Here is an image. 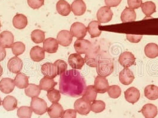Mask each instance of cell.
<instances>
[{
    "label": "cell",
    "instance_id": "9a60e30c",
    "mask_svg": "<svg viewBox=\"0 0 158 118\" xmlns=\"http://www.w3.org/2000/svg\"><path fill=\"white\" fill-rule=\"evenodd\" d=\"M15 37L11 32L5 31L0 33V45L4 47L10 48L14 44Z\"/></svg>",
    "mask_w": 158,
    "mask_h": 118
},
{
    "label": "cell",
    "instance_id": "ba28073f",
    "mask_svg": "<svg viewBox=\"0 0 158 118\" xmlns=\"http://www.w3.org/2000/svg\"><path fill=\"white\" fill-rule=\"evenodd\" d=\"M97 19L100 23L105 24L110 22L113 16V13L110 7L103 6L99 8L97 12Z\"/></svg>",
    "mask_w": 158,
    "mask_h": 118
},
{
    "label": "cell",
    "instance_id": "277c9868",
    "mask_svg": "<svg viewBox=\"0 0 158 118\" xmlns=\"http://www.w3.org/2000/svg\"><path fill=\"white\" fill-rule=\"evenodd\" d=\"M31 107L35 114L42 115L47 111V103L44 99L38 97H33L31 103Z\"/></svg>",
    "mask_w": 158,
    "mask_h": 118
},
{
    "label": "cell",
    "instance_id": "bcb514c9",
    "mask_svg": "<svg viewBox=\"0 0 158 118\" xmlns=\"http://www.w3.org/2000/svg\"><path fill=\"white\" fill-rule=\"evenodd\" d=\"M143 38V35H127V40L132 43H138Z\"/></svg>",
    "mask_w": 158,
    "mask_h": 118
},
{
    "label": "cell",
    "instance_id": "52a82bcc",
    "mask_svg": "<svg viewBox=\"0 0 158 118\" xmlns=\"http://www.w3.org/2000/svg\"><path fill=\"white\" fill-rule=\"evenodd\" d=\"M87 28L86 26L80 22H75L72 24L70 32L73 37L77 39H83L87 33Z\"/></svg>",
    "mask_w": 158,
    "mask_h": 118
},
{
    "label": "cell",
    "instance_id": "f35d334b",
    "mask_svg": "<svg viewBox=\"0 0 158 118\" xmlns=\"http://www.w3.org/2000/svg\"><path fill=\"white\" fill-rule=\"evenodd\" d=\"M11 49H12L13 53L16 56H19L23 54L26 50V47L23 42H16L13 44Z\"/></svg>",
    "mask_w": 158,
    "mask_h": 118
},
{
    "label": "cell",
    "instance_id": "603a6c76",
    "mask_svg": "<svg viewBox=\"0 0 158 118\" xmlns=\"http://www.w3.org/2000/svg\"><path fill=\"white\" fill-rule=\"evenodd\" d=\"M58 13L62 16H69L71 12L70 5L65 0H59L56 5Z\"/></svg>",
    "mask_w": 158,
    "mask_h": 118
},
{
    "label": "cell",
    "instance_id": "d6986e66",
    "mask_svg": "<svg viewBox=\"0 0 158 118\" xmlns=\"http://www.w3.org/2000/svg\"><path fill=\"white\" fill-rule=\"evenodd\" d=\"M58 44L57 39L53 38H48L44 41L43 48L48 53H56L58 49Z\"/></svg>",
    "mask_w": 158,
    "mask_h": 118
},
{
    "label": "cell",
    "instance_id": "ffe728a7",
    "mask_svg": "<svg viewBox=\"0 0 158 118\" xmlns=\"http://www.w3.org/2000/svg\"><path fill=\"white\" fill-rule=\"evenodd\" d=\"M71 8L75 16H82L86 11V5L83 0H75L71 4Z\"/></svg>",
    "mask_w": 158,
    "mask_h": 118
},
{
    "label": "cell",
    "instance_id": "7402d4cb",
    "mask_svg": "<svg viewBox=\"0 0 158 118\" xmlns=\"http://www.w3.org/2000/svg\"><path fill=\"white\" fill-rule=\"evenodd\" d=\"M48 113L51 118H60L64 113L63 107L58 103H53L48 109Z\"/></svg>",
    "mask_w": 158,
    "mask_h": 118
},
{
    "label": "cell",
    "instance_id": "d590c367",
    "mask_svg": "<svg viewBox=\"0 0 158 118\" xmlns=\"http://www.w3.org/2000/svg\"><path fill=\"white\" fill-rule=\"evenodd\" d=\"M45 32L40 29H35L31 33L32 41L36 44H40L45 41Z\"/></svg>",
    "mask_w": 158,
    "mask_h": 118
},
{
    "label": "cell",
    "instance_id": "836d02e7",
    "mask_svg": "<svg viewBox=\"0 0 158 118\" xmlns=\"http://www.w3.org/2000/svg\"><path fill=\"white\" fill-rule=\"evenodd\" d=\"M41 89L39 85L30 84L28 86L25 88L24 93L26 95L29 97H38L40 94Z\"/></svg>",
    "mask_w": 158,
    "mask_h": 118
},
{
    "label": "cell",
    "instance_id": "ac0fdd59",
    "mask_svg": "<svg viewBox=\"0 0 158 118\" xmlns=\"http://www.w3.org/2000/svg\"><path fill=\"white\" fill-rule=\"evenodd\" d=\"M13 79L8 78L2 79L0 81V91L4 94H10L13 91L15 88Z\"/></svg>",
    "mask_w": 158,
    "mask_h": 118
},
{
    "label": "cell",
    "instance_id": "3957f363",
    "mask_svg": "<svg viewBox=\"0 0 158 118\" xmlns=\"http://www.w3.org/2000/svg\"><path fill=\"white\" fill-rule=\"evenodd\" d=\"M101 51L99 47H92V48L86 54L85 57V62L89 66L96 68L98 62L102 58Z\"/></svg>",
    "mask_w": 158,
    "mask_h": 118
},
{
    "label": "cell",
    "instance_id": "d4e9b609",
    "mask_svg": "<svg viewBox=\"0 0 158 118\" xmlns=\"http://www.w3.org/2000/svg\"><path fill=\"white\" fill-rule=\"evenodd\" d=\"M28 24L27 18L22 14H17L13 19V24L15 28L17 29H23Z\"/></svg>",
    "mask_w": 158,
    "mask_h": 118
},
{
    "label": "cell",
    "instance_id": "2e32d148",
    "mask_svg": "<svg viewBox=\"0 0 158 118\" xmlns=\"http://www.w3.org/2000/svg\"><path fill=\"white\" fill-rule=\"evenodd\" d=\"M124 97L127 102L135 104L139 100L140 93L137 88L134 87H130L125 91Z\"/></svg>",
    "mask_w": 158,
    "mask_h": 118
},
{
    "label": "cell",
    "instance_id": "e0dca14e",
    "mask_svg": "<svg viewBox=\"0 0 158 118\" xmlns=\"http://www.w3.org/2000/svg\"><path fill=\"white\" fill-rule=\"evenodd\" d=\"M135 79V75L131 71L125 68L120 72L119 74V80L120 82L125 85L131 84Z\"/></svg>",
    "mask_w": 158,
    "mask_h": 118
},
{
    "label": "cell",
    "instance_id": "7c38bea8",
    "mask_svg": "<svg viewBox=\"0 0 158 118\" xmlns=\"http://www.w3.org/2000/svg\"><path fill=\"white\" fill-rule=\"evenodd\" d=\"M23 62L22 60L18 57L15 56L11 57L8 60L7 67L8 70L13 73L17 74L20 73L23 68Z\"/></svg>",
    "mask_w": 158,
    "mask_h": 118
},
{
    "label": "cell",
    "instance_id": "74e56055",
    "mask_svg": "<svg viewBox=\"0 0 158 118\" xmlns=\"http://www.w3.org/2000/svg\"><path fill=\"white\" fill-rule=\"evenodd\" d=\"M47 97L51 102L58 103L61 98V93L60 91L53 88L48 91Z\"/></svg>",
    "mask_w": 158,
    "mask_h": 118
},
{
    "label": "cell",
    "instance_id": "cb8c5ba5",
    "mask_svg": "<svg viewBox=\"0 0 158 118\" xmlns=\"http://www.w3.org/2000/svg\"><path fill=\"white\" fill-rule=\"evenodd\" d=\"M31 58L35 62H40L45 59V51L40 46H35L30 51Z\"/></svg>",
    "mask_w": 158,
    "mask_h": 118
},
{
    "label": "cell",
    "instance_id": "816d5d0a",
    "mask_svg": "<svg viewBox=\"0 0 158 118\" xmlns=\"http://www.w3.org/2000/svg\"><path fill=\"white\" fill-rule=\"evenodd\" d=\"M1 22H0V29H1Z\"/></svg>",
    "mask_w": 158,
    "mask_h": 118
},
{
    "label": "cell",
    "instance_id": "83f0119b",
    "mask_svg": "<svg viewBox=\"0 0 158 118\" xmlns=\"http://www.w3.org/2000/svg\"><path fill=\"white\" fill-rule=\"evenodd\" d=\"M101 23L99 21L94 20L90 22L87 26V31L89 33L90 37L92 38H94L96 37H99L102 32L99 30V26Z\"/></svg>",
    "mask_w": 158,
    "mask_h": 118
},
{
    "label": "cell",
    "instance_id": "4dcf8cb0",
    "mask_svg": "<svg viewBox=\"0 0 158 118\" xmlns=\"http://www.w3.org/2000/svg\"><path fill=\"white\" fill-rule=\"evenodd\" d=\"M14 81L16 87L20 89L26 88L29 84V77L20 72L17 74Z\"/></svg>",
    "mask_w": 158,
    "mask_h": 118
},
{
    "label": "cell",
    "instance_id": "5b68a950",
    "mask_svg": "<svg viewBox=\"0 0 158 118\" xmlns=\"http://www.w3.org/2000/svg\"><path fill=\"white\" fill-rule=\"evenodd\" d=\"M74 110L80 115H87L91 110V103L83 98L77 99L74 104Z\"/></svg>",
    "mask_w": 158,
    "mask_h": 118
},
{
    "label": "cell",
    "instance_id": "8fae6325",
    "mask_svg": "<svg viewBox=\"0 0 158 118\" xmlns=\"http://www.w3.org/2000/svg\"><path fill=\"white\" fill-rule=\"evenodd\" d=\"M135 61V55L130 51H125L119 57V63L124 68H128L133 65Z\"/></svg>",
    "mask_w": 158,
    "mask_h": 118
},
{
    "label": "cell",
    "instance_id": "4316f807",
    "mask_svg": "<svg viewBox=\"0 0 158 118\" xmlns=\"http://www.w3.org/2000/svg\"><path fill=\"white\" fill-rule=\"evenodd\" d=\"M2 104L5 110L7 111H12L15 110L17 107V100L16 98L11 95H8L6 97L3 101L2 102Z\"/></svg>",
    "mask_w": 158,
    "mask_h": 118
},
{
    "label": "cell",
    "instance_id": "b9f144b4",
    "mask_svg": "<svg viewBox=\"0 0 158 118\" xmlns=\"http://www.w3.org/2000/svg\"><path fill=\"white\" fill-rule=\"evenodd\" d=\"M57 68L58 70V75H60L64 72L67 71V63L62 60H57L54 63Z\"/></svg>",
    "mask_w": 158,
    "mask_h": 118
},
{
    "label": "cell",
    "instance_id": "30bf717a",
    "mask_svg": "<svg viewBox=\"0 0 158 118\" xmlns=\"http://www.w3.org/2000/svg\"><path fill=\"white\" fill-rule=\"evenodd\" d=\"M68 62L73 69H81L85 63V59L78 53H73L69 55Z\"/></svg>",
    "mask_w": 158,
    "mask_h": 118
},
{
    "label": "cell",
    "instance_id": "f6af8a7d",
    "mask_svg": "<svg viewBox=\"0 0 158 118\" xmlns=\"http://www.w3.org/2000/svg\"><path fill=\"white\" fill-rule=\"evenodd\" d=\"M77 112L73 109H67L64 111L63 114L61 118H76Z\"/></svg>",
    "mask_w": 158,
    "mask_h": 118
},
{
    "label": "cell",
    "instance_id": "4fadbf2b",
    "mask_svg": "<svg viewBox=\"0 0 158 118\" xmlns=\"http://www.w3.org/2000/svg\"><path fill=\"white\" fill-rule=\"evenodd\" d=\"M41 72L45 76L49 78H55L58 75V70L54 63H44L41 66Z\"/></svg>",
    "mask_w": 158,
    "mask_h": 118
},
{
    "label": "cell",
    "instance_id": "c3c4849f",
    "mask_svg": "<svg viewBox=\"0 0 158 118\" xmlns=\"http://www.w3.org/2000/svg\"><path fill=\"white\" fill-rule=\"evenodd\" d=\"M6 57V51L4 47L0 45V62L2 61Z\"/></svg>",
    "mask_w": 158,
    "mask_h": 118
},
{
    "label": "cell",
    "instance_id": "681fc988",
    "mask_svg": "<svg viewBox=\"0 0 158 118\" xmlns=\"http://www.w3.org/2000/svg\"><path fill=\"white\" fill-rule=\"evenodd\" d=\"M2 73H3V69H2V67L1 66V65L0 64V77L2 75Z\"/></svg>",
    "mask_w": 158,
    "mask_h": 118
},
{
    "label": "cell",
    "instance_id": "e575fe53",
    "mask_svg": "<svg viewBox=\"0 0 158 118\" xmlns=\"http://www.w3.org/2000/svg\"><path fill=\"white\" fill-rule=\"evenodd\" d=\"M141 8L143 13L147 16H150L156 11V5L152 1H147L142 3Z\"/></svg>",
    "mask_w": 158,
    "mask_h": 118
},
{
    "label": "cell",
    "instance_id": "6da1fadb",
    "mask_svg": "<svg viewBox=\"0 0 158 118\" xmlns=\"http://www.w3.org/2000/svg\"><path fill=\"white\" fill-rule=\"evenodd\" d=\"M59 88L60 93L63 95L79 97L83 95L86 88V81L79 71L68 70L60 75Z\"/></svg>",
    "mask_w": 158,
    "mask_h": 118
},
{
    "label": "cell",
    "instance_id": "f1b7e54d",
    "mask_svg": "<svg viewBox=\"0 0 158 118\" xmlns=\"http://www.w3.org/2000/svg\"><path fill=\"white\" fill-rule=\"evenodd\" d=\"M144 95L150 100H156L158 98V87L155 85H149L144 88Z\"/></svg>",
    "mask_w": 158,
    "mask_h": 118
},
{
    "label": "cell",
    "instance_id": "44dd1931",
    "mask_svg": "<svg viewBox=\"0 0 158 118\" xmlns=\"http://www.w3.org/2000/svg\"><path fill=\"white\" fill-rule=\"evenodd\" d=\"M145 118H155L158 115L157 107L153 104H146L140 111Z\"/></svg>",
    "mask_w": 158,
    "mask_h": 118
},
{
    "label": "cell",
    "instance_id": "7dc6e473",
    "mask_svg": "<svg viewBox=\"0 0 158 118\" xmlns=\"http://www.w3.org/2000/svg\"><path fill=\"white\" fill-rule=\"evenodd\" d=\"M122 0H105V3L109 7H117Z\"/></svg>",
    "mask_w": 158,
    "mask_h": 118
},
{
    "label": "cell",
    "instance_id": "f907efd6",
    "mask_svg": "<svg viewBox=\"0 0 158 118\" xmlns=\"http://www.w3.org/2000/svg\"><path fill=\"white\" fill-rule=\"evenodd\" d=\"M1 104H2V101H1V97H0V106L1 105Z\"/></svg>",
    "mask_w": 158,
    "mask_h": 118
},
{
    "label": "cell",
    "instance_id": "7bdbcfd3",
    "mask_svg": "<svg viewBox=\"0 0 158 118\" xmlns=\"http://www.w3.org/2000/svg\"><path fill=\"white\" fill-rule=\"evenodd\" d=\"M45 0H27V4L33 9H38L44 6Z\"/></svg>",
    "mask_w": 158,
    "mask_h": 118
},
{
    "label": "cell",
    "instance_id": "60d3db41",
    "mask_svg": "<svg viewBox=\"0 0 158 118\" xmlns=\"http://www.w3.org/2000/svg\"><path fill=\"white\" fill-rule=\"evenodd\" d=\"M108 93L112 98H118L121 95V89L118 85H113L108 88Z\"/></svg>",
    "mask_w": 158,
    "mask_h": 118
},
{
    "label": "cell",
    "instance_id": "9c48e42d",
    "mask_svg": "<svg viewBox=\"0 0 158 118\" xmlns=\"http://www.w3.org/2000/svg\"><path fill=\"white\" fill-rule=\"evenodd\" d=\"M94 87L98 93H105L109 88V83L107 79L104 76L98 75L95 78Z\"/></svg>",
    "mask_w": 158,
    "mask_h": 118
},
{
    "label": "cell",
    "instance_id": "ee69618b",
    "mask_svg": "<svg viewBox=\"0 0 158 118\" xmlns=\"http://www.w3.org/2000/svg\"><path fill=\"white\" fill-rule=\"evenodd\" d=\"M127 4L130 8L137 9L141 7L142 0H127Z\"/></svg>",
    "mask_w": 158,
    "mask_h": 118
},
{
    "label": "cell",
    "instance_id": "ab89813d",
    "mask_svg": "<svg viewBox=\"0 0 158 118\" xmlns=\"http://www.w3.org/2000/svg\"><path fill=\"white\" fill-rule=\"evenodd\" d=\"M105 103L101 100H96L91 104V110L94 113H101L105 109Z\"/></svg>",
    "mask_w": 158,
    "mask_h": 118
},
{
    "label": "cell",
    "instance_id": "1f68e13d",
    "mask_svg": "<svg viewBox=\"0 0 158 118\" xmlns=\"http://www.w3.org/2000/svg\"><path fill=\"white\" fill-rule=\"evenodd\" d=\"M97 95L98 93L95 90L94 85H89L86 88L83 94L82 95V98H83L85 100L88 102H92L96 100Z\"/></svg>",
    "mask_w": 158,
    "mask_h": 118
},
{
    "label": "cell",
    "instance_id": "484cf974",
    "mask_svg": "<svg viewBox=\"0 0 158 118\" xmlns=\"http://www.w3.org/2000/svg\"><path fill=\"white\" fill-rule=\"evenodd\" d=\"M136 19V13L135 10L130 7H126L121 13V20L123 23L133 22Z\"/></svg>",
    "mask_w": 158,
    "mask_h": 118
},
{
    "label": "cell",
    "instance_id": "d6a6232c",
    "mask_svg": "<svg viewBox=\"0 0 158 118\" xmlns=\"http://www.w3.org/2000/svg\"><path fill=\"white\" fill-rule=\"evenodd\" d=\"M144 53L146 55L150 58L154 59L158 56V45L155 43H149L144 47Z\"/></svg>",
    "mask_w": 158,
    "mask_h": 118
},
{
    "label": "cell",
    "instance_id": "5bb4252c",
    "mask_svg": "<svg viewBox=\"0 0 158 118\" xmlns=\"http://www.w3.org/2000/svg\"><path fill=\"white\" fill-rule=\"evenodd\" d=\"M73 35L71 32L67 30H63L58 32L57 35V41L58 44L63 47L69 46L73 41Z\"/></svg>",
    "mask_w": 158,
    "mask_h": 118
},
{
    "label": "cell",
    "instance_id": "8d00e7d4",
    "mask_svg": "<svg viewBox=\"0 0 158 118\" xmlns=\"http://www.w3.org/2000/svg\"><path fill=\"white\" fill-rule=\"evenodd\" d=\"M32 111L31 107L28 106H22L18 109L17 115L19 118H31Z\"/></svg>",
    "mask_w": 158,
    "mask_h": 118
},
{
    "label": "cell",
    "instance_id": "8992f818",
    "mask_svg": "<svg viewBox=\"0 0 158 118\" xmlns=\"http://www.w3.org/2000/svg\"><path fill=\"white\" fill-rule=\"evenodd\" d=\"M74 47L79 55H86L92 48V44L87 39H78L74 44Z\"/></svg>",
    "mask_w": 158,
    "mask_h": 118
},
{
    "label": "cell",
    "instance_id": "f546056e",
    "mask_svg": "<svg viewBox=\"0 0 158 118\" xmlns=\"http://www.w3.org/2000/svg\"><path fill=\"white\" fill-rule=\"evenodd\" d=\"M57 83L54 81V79L49 78L44 76L40 81V86L41 90L48 91L53 89L56 85Z\"/></svg>",
    "mask_w": 158,
    "mask_h": 118
},
{
    "label": "cell",
    "instance_id": "7a4b0ae2",
    "mask_svg": "<svg viewBox=\"0 0 158 118\" xmlns=\"http://www.w3.org/2000/svg\"><path fill=\"white\" fill-rule=\"evenodd\" d=\"M96 68L99 76L106 77L114 72V62L111 59L102 57L98 62Z\"/></svg>",
    "mask_w": 158,
    "mask_h": 118
}]
</instances>
